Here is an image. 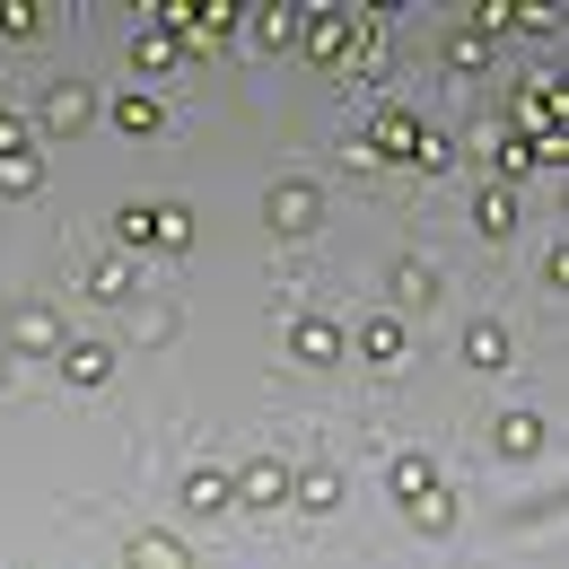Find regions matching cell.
<instances>
[{
  "label": "cell",
  "mask_w": 569,
  "mask_h": 569,
  "mask_svg": "<svg viewBox=\"0 0 569 569\" xmlns=\"http://www.w3.org/2000/svg\"><path fill=\"white\" fill-rule=\"evenodd\" d=\"M88 298H106V307H114V298H123V272H114V263H97V272H88Z\"/></svg>",
  "instance_id": "cell-20"
},
{
  "label": "cell",
  "mask_w": 569,
  "mask_h": 569,
  "mask_svg": "<svg viewBox=\"0 0 569 569\" xmlns=\"http://www.w3.org/2000/svg\"><path fill=\"white\" fill-rule=\"evenodd\" d=\"M62 377H71V386H106V377H114V351H106V342H71V351H62Z\"/></svg>",
  "instance_id": "cell-5"
},
{
  "label": "cell",
  "mask_w": 569,
  "mask_h": 569,
  "mask_svg": "<svg viewBox=\"0 0 569 569\" xmlns=\"http://www.w3.org/2000/svg\"><path fill=\"white\" fill-rule=\"evenodd\" d=\"M395 491H403V508H412V499H421V491H438V482H429V465H421V456H403V465H395Z\"/></svg>",
  "instance_id": "cell-19"
},
{
  "label": "cell",
  "mask_w": 569,
  "mask_h": 569,
  "mask_svg": "<svg viewBox=\"0 0 569 569\" xmlns=\"http://www.w3.org/2000/svg\"><path fill=\"white\" fill-rule=\"evenodd\" d=\"M0 386H9V359H0Z\"/></svg>",
  "instance_id": "cell-22"
},
{
  "label": "cell",
  "mask_w": 569,
  "mask_h": 569,
  "mask_svg": "<svg viewBox=\"0 0 569 569\" xmlns=\"http://www.w3.org/2000/svg\"><path fill=\"white\" fill-rule=\"evenodd\" d=\"M149 237H158V246H184V237H193V219L167 202V211H149Z\"/></svg>",
  "instance_id": "cell-18"
},
{
  "label": "cell",
  "mask_w": 569,
  "mask_h": 569,
  "mask_svg": "<svg viewBox=\"0 0 569 569\" xmlns=\"http://www.w3.org/2000/svg\"><path fill=\"white\" fill-rule=\"evenodd\" d=\"M333 499H342V473H325V465L298 473V508H333Z\"/></svg>",
  "instance_id": "cell-16"
},
{
  "label": "cell",
  "mask_w": 569,
  "mask_h": 569,
  "mask_svg": "<svg viewBox=\"0 0 569 569\" xmlns=\"http://www.w3.org/2000/svg\"><path fill=\"white\" fill-rule=\"evenodd\" d=\"M228 499H237V482H228V473H211V465H202V473H184V517H219Z\"/></svg>",
  "instance_id": "cell-4"
},
{
  "label": "cell",
  "mask_w": 569,
  "mask_h": 569,
  "mask_svg": "<svg viewBox=\"0 0 569 569\" xmlns=\"http://www.w3.org/2000/svg\"><path fill=\"white\" fill-rule=\"evenodd\" d=\"M114 123H123V132L141 141V132H158V106H149L141 88H132V97H114Z\"/></svg>",
  "instance_id": "cell-15"
},
{
  "label": "cell",
  "mask_w": 569,
  "mask_h": 569,
  "mask_svg": "<svg viewBox=\"0 0 569 569\" xmlns=\"http://www.w3.org/2000/svg\"><path fill=\"white\" fill-rule=\"evenodd\" d=\"M289 351L307 359V368H333V359H342V325H325V316H307V325L289 333Z\"/></svg>",
  "instance_id": "cell-3"
},
{
  "label": "cell",
  "mask_w": 569,
  "mask_h": 569,
  "mask_svg": "<svg viewBox=\"0 0 569 569\" xmlns=\"http://www.w3.org/2000/svg\"><path fill=\"white\" fill-rule=\"evenodd\" d=\"M0 193H36V158H27V149L0 158Z\"/></svg>",
  "instance_id": "cell-17"
},
{
  "label": "cell",
  "mask_w": 569,
  "mask_h": 569,
  "mask_svg": "<svg viewBox=\"0 0 569 569\" xmlns=\"http://www.w3.org/2000/svg\"><path fill=\"white\" fill-rule=\"evenodd\" d=\"M53 307H18V325H9V342H27V351H53Z\"/></svg>",
  "instance_id": "cell-8"
},
{
  "label": "cell",
  "mask_w": 569,
  "mask_h": 569,
  "mask_svg": "<svg viewBox=\"0 0 569 569\" xmlns=\"http://www.w3.org/2000/svg\"><path fill=\"white\" fill-rule=\"evenodd\" d=\"M395 298H403V307H429V298H438V263L403 254V263H395Z\"/></svg>",
  "instance_id": "cell-7"
},
{
  "label": "cell",
  "mask_w": 569,
  "mask_h": 569,
  "mask_svg": "<svg viewBox=\"0 0 569 569\" xmlns=\"http://www.w3.org/2000/svg\"><path fill=\"white\" fill-rule=\"evenodd\" d=\"M132 569H184V543L176 535H132Z\"/></svg>",
  "instance_id": "cell-9"
},
{
  "label": "cell",
  "mask_w": 569,
  "mask_h": 569,
  "mask_svg": "<svg viewBox=\"0 0 569 569\" xmlns=\"http://www.w3.org/2000/svg\"><path fill=\"white\" fill-rule=\"evenodd\" d=\"M27 141V132H18V123H9V114H0V158H9V149Z\"/></svg>",
  "instance_id": "cell-21"
},
{
  "label": "cell",
  "mask_w": 569,
  "mask_h": 569,
  "mask_svg": "<svg viewBox=\"0 0 569 569\" xmlns=\"http://www.w3.org/2000/svg\"><path fill=\"white\" fill-rule=\"evenodd\" d=\"M132 62H141V71H167V62H176V36H167V27L132 36Z\"/></svg>",
  "instance_id": "cell-14"
},
{
  "label": "cell",
  "mask_w": 569,
  "mask_h": 569,
  "mask_svg": "<svg viewBox=\"0 0 569 569\" xmlns=\"http://www.w3.org/2000/svg\"><path fill=\"white\" fill-rule=\"evenodd\" d=\"M237 499H254V508H281V499H289V473H281V465H246V473H237Z\"/></svg>",
  "instance_id": "cell-6"
},
{
  "label": "cell",
  "mask_w": 569,
  "mask_h": 569,
  "mask_svg": "<svg viewBox=\"0 0 569 569\" xmlns=\"http://www.w3.org/2000/svg\"><path fill=\"white\" fill-rule=\"evenodd\" d=\"M359 351L377 359V368H395V359H403V325H395V316H377V325L359 333Z\"/></svg>",
  "instance_id": "cell-10"
},
{
  "label": "cell",
  "mask_w": 569,
  "mask_h": 569,
  "mask_svg": "<svg viewBox=\"0 0 569 569\" xmlns=\"http://www.w3.org/2000/svg\"><path fill=\"white\" fill-rule=\"evenodd\" d=\"M263 211H272V228H316V184H298V176H289V184L263 193Z\"/></svg>",
  "instance_id": "cell-2"
},
{
  "label": "cell",
  "mask_w": 569,
  "mask_h": 569,
  "mask_svg": "<svg viewBox=\"0 0 569 569\" xmlns=\"http://www.w3.org/2000/svg\"><path fill=\"white\" fill-rule=\"evenodd\" d=\"M473 228H482V237H508V228H517V202H508V193H473Z\"/></svg>",
  "instance_id": "cell-11"
},
{
  "label": "cell",
  "mask_w": 569,
  "mask_h": 569,
  "mask_svg": "<svg viewBox=\"0 0 569 569\" xmlns=\"http://www.w3.org/2000/svg\"><path fill=\"white\" fill-rule=\"evenodd\" d=\"M465 359H473V368H499V359H508V333H499V325H465Z\"/></svg>",
  "instance_id": "cell-12"
},
{
  "label": "cell",
  "mask_w": 569,
  "mask_h": 569,
  "mask_svg": "<svg viewBox=\"0 0 569 569\" xmlns=\"http://www.w3.org/2000/svg\"><path fill=\"white\" fill-rule=\"evenodd\" d=\"M499 447H508V456H535V447H543V421H535V412H508V421H499Z\"/></svg>",
  "instance_id": "cell-13"
},
{
  "label": "cell",
  "mask_w": 569,
  "mask_h": 569,
  "mask_svg": "<svg viewBox=\"0 0 569 569\" xmlns=\"http://www.w3.org/2000/svg\"><path fill=\"white\" fill-rule=\"evenodd\" d=\"M97 114V97L79 88V79H62V88H44V132H79Z\"/></svg>",
  "instance_id": "cell-1"
}]
</instances>
